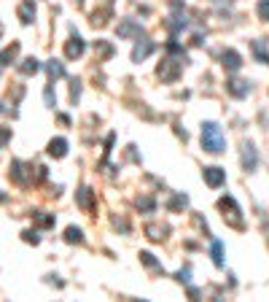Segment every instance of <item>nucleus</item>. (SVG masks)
<instances>
[{"instance_id": "obj_3", "label": "nucleus", "mask_w": 269, "mask_h": 302, "mask_svg": "<svg viewBox=\"0 0 269 302\" xmlns=\"http://www.w3.org/2000/svg\"><path fill=\"white\" fill-rule=\"evenodd\" d=\"M205 184L207 186H221L223 181H226V173H223L221 168H205Z\"/></svg>"}, {"instance_id": "obj_1", "label": "nucleus", "mask_w": 269, "mask_h": 302, "mask_svg": "<svg viewBox=\"0 0 269 302\" xmlns=\"http://www.w3.org/2000/svg\"><path fill=\"white\" fill-rule=\"evenodd\" d=\"M202 146H205L210 154H221L223 151V135H221V127L213 122L202 124Z\"/></svg>"}, {"instance_id": "obj_16", "label": "nucleus", "mask_w": 269, "mask_h": 302, "mask_svg": "<svg viewBox=\"0 0 269 302\" xmlns=\"http://www.w3.org/2000/svg\"><path fill=\"white\" fill-rule=\"evenodd\" d=\"M258 17L269 19V0H261V3H258Z\"/></svg>"}, {"instance_id": "obj_14", "label": "nucleus", "mask_w": 269, "mask_h": 302, "mask_svg": "<svg viewBox=\"0 0 269 302\" xmlns=\"http://www.w3.org/2000/svg\"><path fill=\"white\" fill-rule=\"evenodd\" d=\"M151 49H153L151 43H143V46H137V49H134V54H132V57H134V59H143L148 52H151Z\"/></svg>"}, {"instance_id": "obj_9", "label": "nucleus", "mask_w": 269, "mask_h": 302, "mask_svg": "<svg viewBox=\"0 0 269 302\" xmlns=\"http://www.w3.org/2000/svg\"><path fill=\"white\" fill-rule=\"evenodd\" d=\"M242 165H245V170H253V168H256V149H253L251 143H248L245 151H242Z\"/></svg>"}, {"instance_id": "obj_8", "label": "nucleus", "mask_w": 269, "mask_h": 302, "mask_svg": "<svg viewBox=\"0 0 269 302\" xmlns=\"http://www.w3.org/2000/svg\"><path fill=\"white\" fill-rule=\"evenodd\" d=\"M223 65H226L229 70H240V54L237 52H232V49H229V52H223Z\"/></svg>"}, {"instance_id": "obj_2", "label": "nucleus", "mask_w": 269, "mask_h": 302, "mask_svg": "<svg viewBox=\"0 0 269 302\" xmlns=\"http://www.w3.org/2000/svg\"><path fill=\"white\" fill-rule=\"evenodd\" d=\"M221 208H229V221H232L234 226H242V219H240V208H237V203H234L232 197H223L221 203Z\"/></svg>"}, {"instance_id": "obj_5", "label": "nucleus", "mask_w": 269, "mask_h": 302, "mask_svg": "<svg viewBox=\"0 0 269 302\" xmlns=\"http://www.w3.org/2000/svg\"><path fill=\"white\" fill-rule=\"evenodd\" d=\"M33 17H35V6H33V0H24L22 6H19V19H22L24 24H30Z\"/></svg>"}, {"instance_id": "obj_19", "label": "nucleus", "mask_w": 269, "mask_h": 302, "mask_svg": "<svg viewBox=\"0 0 269 302\" xmlns=\"http://www.w3.org/2000/svg\"><path fill=\"white\" fill-rule=\"evenodd\" d=\"M22 235H24V240H27V243H38V240H41L35 232H30V229H27V232H22Z\"/></svg>"}, {"instance_id": "obj_11", "label": "nucleus", "mask_w": 269, "mask_h": 302, "mask_svg": "<svg viewBox=\"0 0 269 302\" xmlns=\"http://www.w3.org/2000/svg\"><path fill=\"white\" fill-rule=\"evenodd\" d=\"M65 240H67V243H81L84 235H81V229H76V226H67V232H65Z\"/></svg>"}, {"instance_id": "obj_6", "label": "nucleus", "mask_w": 269, "mask_h": 302, "mask_svg": "<svg viewBox=\"0 0 269 302\" xmlns=\"http://www.w3.org/2000/svg\"><path fill=\"white\" fill-rule=\"evenodd\" d=\"M49 154H51V157H65V154H67V143H65L62 138L51 140V143H49Z\"/></svg>"}, {"instance_id": "obj_12", "label": "nucleus", "mask_w": 269, "mask_h": 302, "mask_svg": "<svg viewBox=\"0 0 269 302\" xmlns=\"http://www.w3.org/2000/svg\"><path fill=\"white\" fill-rule=\"evenodd\" d=\"M229 89H232V94H237V97L248 94V84L245 81H232V84H229Z\"/></svg>"}, {"instance_id": "obj_7", "label": "nucleus", "mask_w": 269, "mask_h": 302, "mask_svg": "<svg viewBox=\"0 0 269 302\" xmlns=\"http://www.w3.org/2000/svg\"><path fill=\"white\" fill-rule=\"evenodd\" d=\"M19 52V43H11V46L6 49V52H0V68H6V65L14 62V57H17Z\"/></svg>"}, {"instance_id": "obj_17", "label": "nucleus", "mask_w": 269, "mask_h": 302, "mask_svg": "<svg viewBox=\"0 0 269 302\" xmlns=\"http://www.w3.org/2000/svg\"><path fill=\"white\" fill-rule=\"evenodd\" d=\"M213 262H216V264H223V256H221V243H216V245H213Z\"/></svg>"}, {"instance_id": "obj_15", "label": "nucleus", "mask_w": 269, "mask_h": 302, "mask_svg": "<svg viewBox=\"0 0 269 302\" xmlns=\"http://www.w3.org/2000/svg\"><path fill=\"white\" fill-rule=\"evenodd\" d=\"M78 203H81L84 208H89V205H92V192H89V189H81V194H78Z\"/></svg>"}, {"instance_id": "obj_13", "label": "nucleus", "mask_w": 269, "mask_h": 302, "mask_svg": "<svg viewBox=\"0 0 269 302\" xmlns=\"http://www.w3.org/2000/svg\"><path fill=\"white\" fill-rule=\"evenodd\" d=\"M62 73H65V68H62L59 62H54V59H51V62H49V76H51V78H59Z\"/></svg>"}, {"instance_id": "obj_4", "label": "nucleus", "mask_w": 269, "mask_h": 302, "mask_svg": "<svg viewBox=\"0 0 269 302\" xmlns=\"http://www.w3.org/2000/svg\"><path fill=\"white\" fill-rule=\"evenodd\" d=\"M65 54H67V57H81V54H84V41H81V38H78V35H76V38H70V43H67V46H65Z\"/></svg>"}, {"instance_id": "obj_18", "label": "nucleus", "mask_w": 269, "mask_h": 302, "mask_svg": "<svg viewBox=\"0 0 269 302\" xmlns=\"http://www.w3.org/2000/svg\"><path fill=\"white\" fill-rule=\"evenodd\" d=\"M8 138H11V127H0V146H6Z\"/></svg>"}, {"instance_id": "obj_10", "label": "nucleus", "mask_w": 269, "mask_h": 302, "mask_svg": "<svg viewBox=\"0 0 269 302\" xmlns=\"http://www.w3.org/2000/svg\"><path fill=\"white\" fill-rule=\"evenodd\" d=\"M38 68H41V65H38V59H35V57H27L22 65H19V70H22L24 76H30V73H38Z\"/></svg>"}]
</instances>
